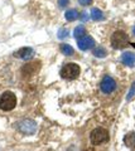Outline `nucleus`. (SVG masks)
Wrapping results in <instances>:
<instances>
[{"label":"nucleus","mask_w":135,"mask_h":151,"mask_svg":"<svg viewBox=\"0 0 135 151\" xmlns=\"http://www.w3.org/2000/svg\"><path fill=\"white\" fill-rule=\"evenodd\" d=\"M129 37L123 30H116L111 35V45L115 49H124L129 45Z\"/></svg>","instance_id":"f257e3e1"},{"label":"nucleus","mask_w":135,"mask_h":151,"mask_svg":"<svg viewBox=\"0 0 135 151\" xmlns=\"http://www.w3.org/2000/svg\"><path fill=\"white\" fill-rule=\"evenodd\" d=\"M15 106H17V96L13 92L6 91L0 96V110L12 111Z\"/></svg>","instance_id":"f03ea898"},{"label":"nucleus","mask_w":135,"mask_h":151,"mask_svg":"<svg viewBox=\"0 0 135 151\" xmlns=\"http://www.w3.org/2000/svg\"><path fill=\"white\" fill-rule=\"evenodd\" d=\"M90 141L92 145H101L109 141V131L104 127H96L94 131H91Z\"/></svg>","instance_id":"7ed1b4c3"},{"label":"nucleus","mask_w":135,"mask_h":151,"mask_svg":"<svg viewBox=\"0 0 135 151\" xmlns=\"http://www.w3.org/2000/svg\"><path fill=\"white\" fill-rule=\"evenodd\" d=\"M81 68L76 63H67L61 69V77L64 79H76L80 76Z\"/></svg>","instance_id":"20e7f679"},{"label":"nucleus","mask_w":135,"mask_h":151,"mask_svg":"<svg viewBox=\"0 0 135 151\" xmlns=\"http://www.w3.org/2000/svg\"><path fill=\"white\" fill-rule=\"evenodd\" d=\"M18 129L25 135H33L37 130V124L33 120H23L18 124Z\"/></svg>","instance_id":"39448f33"},{"label":"nucleus","mask_w":135,"mask_h":151,"mask_svg":"<svg viewBox=\"0 0 135 151\" xmlns=\"http://www.w3.org/2000/svg\"><path fill=\"white\" fill-rule=\"evenodd\" d=\"M42 67V63L39 60H34V62H30V63H27L24 67L22 68V73L24 77H32L33 74H35Z\"/></svg>","instance_id":"423d86ee"},{"label":"nucleus","mask_w":135,"mask_h":151,"mask_svg":"<svg viewBox=\"0 0 135 151\" xmlns=\"http://www.w3.org/2000/svg\"><path fill=\"white\" fill-rule=\"evenodd\" d=\"M100 88H101V91L104 92V93H106V94L113 93V92L115 91V88H116V82H115V79L111 78L110 76H105L104 79L101 81Z\"/></svg>","instance_id":"0eeeda50"},{"label":"nucleus","mask_w":135,"mask_h":151,"mask_svg":"<svg viewBox=\"0 0 135 151\" xmlns=\"http://www.w3.org/2000/svg\"><path fill=\"white\" fill-rule=\"evenodd\" d=\"M77 45H78V48H80L81 50H88V49H91L92 47L95 45V40H94V38L92 37H82L81 39H78L77 42Z\"/></svg>","instance_id":"6e6552de"},{"label":"nucleus","mask_w":135,"mask_h":151,"mask_svg":"<svg viewBox=\"0 0 135 151\" xmlns=\"http://www.w3.org/2000/svg\"><path fill=\"white\" fill-rule=\"evenodd\" d=\"M14 55L18 57V58H20V59H24V60H29L33 58V55H34V50L29 48V47H24V48H20L18 52H15L14 53Z\"/></svg>","instance_id":"1a4fd4ad"},{"label":"nucleus","mask_w":135,"mask_h":151,"mask_svg":"<svg viewBox=\"0 0 135 151\" xmlns=\"http://www.w3.org/2000/svg\"><path fill=\"white\" fill-rule=\"evenodd\" d=\"M121 62L126 67H134L135 65V54L131 52H125L121 55Z\"/></svg>","instance_id":"9d476101"},{"label":"nucleus","mask_w":135,"mask_h":151,"mask_svg":"<svg viewBox=\"0 0 135 151\" xmlns=\"http://www.w3.org/2000/svg\"><path fill=\"white\" fill-rule=\"evenodd\" d=\"M124 144L128 146L129 149L135 150V132H129L124 137Z\"/></svg>","instance_id":"9b49d317"},{"label":"nucleus","mask_w":135,"mask_h":151,"mask_svg":"<svg viewBox=\"0 0 135 151\" xmlns=\"http://www.w3.org/2000/svg\"><path fill=\"white\" fill-rule=\"evenodd\" d=\"M64 17H66V19H67L68 22H73V20H76V19L80 17V14H78V12L76 10V9H71V10H67L66 12Z\"/></svg>","instance_id":"f8f14e48"},{"label":"nucleus","mask_w":135,"mask_h":151,"mask_svg":"<svg viewBox=\"0 0 135 151\" xmlns=\"http://www.w3.org/2000/svg\"><path fill=\"white\" fill-rule=\"evenodd\" d=\"M91 18H92V20L99 22V20H102V19H104V14H102V12L100 10V9L94 8L91 10Z\"/></svg>","instance_id":"ddd939ff"},{"label":"nucleus","mask_w":135,"mask_h":151,"mask_svg":"<svg viewBox=\"0 0 135 151\" xmlns=\"http://www.w3.org/2000/svg\"><path fill=\"white\" fill-rule=\"evenodd\" d=\"M59 49H61V52L64 55H73L74 54V50L69 44H61Z\"/></svg>","instance_id":"4468645a"},{"label":"nucleus","mask_w":135,"mask_h":151,"mask_svg":"<svg viewBox=\"0 0 135 151\" xmlns=\"http://www.w3.org/2000/svg\"><path fill=\"white\" fill-rule=\"evenodd\" d=\"M73 35H74V38H77V39H81L82 37H85V35H86V29H85V27L78 25L76 29H74Z\"/></svg>","instance_id":"2eb2a0df"},{"label":"nucleus","mask_w":135,"mask_h":151,"mask_svg":"<svg viewBox=\"0 0 135 151\" xmlns=\"http://www.w3.org/2000/svg\"><path fill=\"white\" fill-rule=\"evenodd\" d=\"M92 53H94V55L95 57H97V58H104V57H106L108 55V52H106L104 48H95V50L92 52Z\"/></svg>","instance_id":"dca6fc26"},{"label":"nucleus","mask_w":135,"mask_h":151,"mask_svg":"<svg viewBox=\"0 0 135 151\" xmlns=\"http://www.w3.org/2000/svg\"><path fill=\"white\" fill-rule=\"evenodd\" d=\"M134 96H135V81H134V83L131 84V87H130V91H129L128 96H126V100H128V101H130Z\"/></svg>","instance_id":"f3484780"},{"label":"nucleus","mask_w":135,"mask_h":151,"mask_svg":"<svg viewBox=\"0 0 135 151\" xmlns=\"http://www.w3.org/2000/svg\"><path fill=\"white\" fill-rule=\"evenodd\" d=\"M58 38L59 39H64V38H67L68 35H69V32L67 30V29H59V32H58Z\"/></svg>","instance_id":"a211bd4d"},{"label":"nucleus","mask_w":135,"mask_h":151,"mask_svg":"<svg viewBox=\"0 0 135 151\" xmlns=\"http://www.w3.org/2000/svg\"><path fill=\"white\" fill-rule=\"evenodd\" d=\"M68 3H69V0H58V5L61 8H66L68 5Z\"/></svg>","instance_id":"6ab92c4d"},{"label":"nucleus","mask_w":135,"mask_h":151,"mask_svg":"<svg viewBox=\"0 0 135 151\" xmlns=\"http://www.w3.org/2000/svg\"><path fill=\"white\" fill-rule=\"evenodd\" d=\"M78 3H80L81 5H83V6H87V5H90V4L92 3V0H78Z\"/></svg>","instance_id":"aec40b11"},{"label":"nucleus","mask_w":135,"mask_h":151,"mask_svg":"<svg viewBox=\"0 0 135 151\" xmlns=\"http://www.w3.org/2000/svg\"><path fill=\"white\" fill-rule=\"evenodd\" d=\"M87 19H88V15H87L86 13H83L82 14V20H87Z\"/></svg>","instance_id":"412c9836"},{"label":"nucleus","mask_w":135,"mask_h":151,"mask_svg":"<svg viewBox=\"0 0 135 151\" xmlns=\"http://www.w3.org/2000/svg\"><path fill=\"white\" fill-rule=\"evenodd\" d=\"M133 33H134V35H135V27H134V29H133Z\"/></svg>","instance_id":"4be33fe9"},{"label":"nucleus","mask_w":135,"mask_h":151,"mask_svg":"<svg viewBox=\"0 0 135 151\" xmlns=\"http://www.w3.org/2000/svg\"><path fill=\"white\" fill-rule=\"evenodd\" d=\"M131 45H133V47H134V48H135V43H131Z\"/></svg>","instance_id":"5701e85b"}]
</instances>
